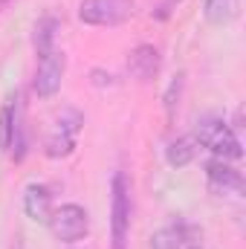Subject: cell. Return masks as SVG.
<instances>
[{
	"label": "cell",
	"instance_id": "12",
	"mask_svg": "<svg viewBox=\"0 0 246 249\" xmlns=\"http://www.w3.org/2000/svg\"><path fill=\"white\" fill-rule=\"evenodd\" d=\"M197 151H200V142H197L194 136H177V139L168 142V148H165V162H168L171 168H185V165L194 162Z\"/></svg>",
	"mask_w": 246,
	"mask_h": 249
},
{
	"label": "cell",
	"instance_id": "15",
	"mask_svg": "<svg viewBox=\"0 0 246 249\" xmlns=\"http://www.w3.org/2000/svg\"><path fill=\"white\" fill-rule=\"evenodd\" d=\"M180 93H183V75H174V81L168 84V93H165V116H168V122H174V113L180 107Z\"/></svg>",
	"mask_w": 246,
	"mask_h": 249
},
{
	"label": "cell",
	"instance_id": "11",
	"mask_svg": "<svg viewBox=\"0 0 246 249\" xmlns=\"http://www.w3.org/2000/svg\"><path fill=\"white\" fill-rule=\"evenodd\" d=\"M58 29H61V20H58L55 15H44V18L38 20V26H35V55H38V58H44V55H50L53 50H58V47H55Z\"/></svg>",
	"mask_w": 246,
	"mask_h": 249
},
{
	"label": "cell",
	"instance_id": "17",
	"mask_svg": "<svg viewBox=\"0 0 246 249\" xmlns=\"http://www.w3.org/2000/svg\"><path fill=\"white\" fill-rule=\"evenodd\" d=\"M12 249H26V247H23V241H20V238H18V241H15V244H12Z\"/></svg>",
	"mask_w": 246,
	"mask_h": 249
},
{
	"label": "cell",
	"instance_id": "13",
	"mask_svg": "<svg viewBox=\"0 0 246 249\" xmlns=\"http://www.w3.org/2000/svg\"><path fill=\"white\" fill-rule=\"evenodd\" d=\"M241 12V0H206L203 3V18L211 26H226L238 18Z\"/></svg>",
	"mask_w": 246,
	"mask_h": 249
},
{
	"label": "cell",
	"instance_id": "14",
	"mask_svg": "<svg viewBox=\"0 0 246 249\" xmlns=\"http://www.w3.org/2000/svg\"><path fill=\"white\" fill-rule=\"evenodd\" d=\"M154 249H185V229L183 226H165L154 235Z\"/></svg>",
	"mask_w": 246,
	"mask_h": 249
},
{
	"label": "cell",
	"instance_id": "7",
	"mask_svg": "<svg viewBox=\"0 0 246 249\" xmlns=\"http://www.w3.org/2000/svg\"><path fill=\"white\" fill-rule=\"evenodd\" d=\"M64 72H67V55L61 50H53L50 55L38 58V70H35V93L41 99H53L61 90Z\"/></svg>",
	"mask_w": 246,
	"mask_h": 249
},
{
	"label": "cell",
	"instance_id": "10",
	"mask_svg": "<svg viewBox=\"0 0 246 249\" xmlns=\"http://www.w3.org/2000/svg\"><path fill=\"white\" fill-rule=\"evenodd\" d=\"M23 212H26L29 220L47 223L50 214H53V194H50V188L41 186V183H29L23 188Z\"/></svg>",
	"mask_w": 246,
	"mask_h": 249
},
{
	"label": "cell",
	"instance_id": "18",
	"mask_svg": "<svg viewBox=\"0 0 246 249\" xmlns=\"http://www.w3.org/2000/svg\"><path fill=\"white\" fill-rule=\"evenodd\" d=\"M6 3H9V0H0V9H3V6H6Z\"/></svg>",
	"mask_w": 246,
	"mask_h": 249
},
{
	"label": "cell",
	"instance_id": "3",
	"mask_svg": "<svg viewBox=\"0 0 246 249\" xmlns=\"http://www.w3.org/2000/svg\"><path fill=\"white\" fill-rule=\"evenodd\" d=\"M130 238V183L122 171L110 183V249H127Z\"/></svg>",
	"mask_w": 246,
	"mask_h": 249
},
{
	"label": "cell",
	"instance_id": "5",
	"mask_svg": "<svg viewBox=\"0 0 246 249\" xmlns=\"http://www.w3.org/2000/svg\"><path fill=\"white\" fill-rule=\"evenodd\" d=\"M47 223H50V232L55 235V241H61V244H75V241L87 238V232H90V214L78 203H64L61 209H53Z\"/></svg>",
	"mask_w": 246,
	"mask_h": 249
},
{
	"label": "cell",
	"instance_id": "16",
	"mask_svg": "<svg viewBox=\"0 0 246 249\" xmlns=\"http://www.w3.org/2000/svg\"><path fill=\"white\" fill-rule=\"evenodd\" d=\"M177 3H180V0H162V3H159V9L154 12V18H159V20H165V18H168V15L174 12V6H177Z\"/></svg>",
	"mask_w": 246,
	"mask_h": 249
},
{
	"label": "cell",
	"instance_id": "8",
	"mask_svg": "<svg viewBox=\"0 0 246 249\" xmlns=\"http://www.w3.org/2000/svg\"><path fill=\"white\" fill-rule=\"evenodd\" d=\"M206 180L214 194H235V197L244 194V174L232 168L226 160H211L206 165Z\"/></svg>",
	"mask_w": 246,
	"mask_h": 249
},
{
	"label": "cell",
	"instance_id": "1",
	"mask_svg": "<svg viewBox=\"0 0 246 249\" xmlns=\"http://www.w3.org/2000/svg\"><path fill=\"white\" fill-rule=\"evenodd\" d=\"M84 127V116L75 107H64L55 116V122L50 127L47 139H44V154L50 160H64L78 148V133Z\"/></svg>",
	"mask_w": 246,
	"mask_h": 249
},
{
	"label": "cell",
	"instance_id": "6",
	"mask_svg": "<svg viewBox=\"0 0 246 249\" xmlns=\"http://www.w3.org/2000/svg\"><path fill=\"white\" fill-rule=\"evenodd\" d=\"M0 148L9 151L15 160H23L26 154V136H23V107L20 99L15 96L3 110H0Z\"/></svg>",
	"mask_w": 246,
	"mask_h": 249
},
{
	"label": "cell",
	"instance_id": "19",
	"mask_svg": "<svg viewBox=\"0 0 246 249\" xmlns=\"http://www.w3.org/2000/svg\"><path fill=\"white\" fill-rule=\"evenodd\" d=\"M185 249H200V247H185Z\"/></svg>",
	"mask_w": 246,
	"mask_h": 249
},
{
	"label": "cell",
	"instance_id": "4",
	"mask_svg": "<svg viewBox=\"0 0 246 249\" xmlns=\"http://www.w3.org/2000/svg\"><path fill=\"white\" fill-rule=\"evenodd\" d=\"M133 18V0H81L78 20L87 26H122L124 20Z\"/></svg>",
	"mask_w": 246,
	"mask_h": 249
},
{
	"label": "cell",
	"instance_id": "2",
	"mask_svg": "<svg viewBox=\"0 0 246 249\" xmlns=\"http://www.w3.org/2000/svg\"><path fill=\"white\" fill-rule=\"evenodd\" d=\"M191 136L203 148H209L217 160H241L244 157L238 133L232 130V124H226L223 119H203V122H197Z\"/></svg>",
	"mask_w": 246,
	"mask_h": 249
},
{
	"label": "cell",
	"instance_id": "9",
	"mask_svg": "<svg viewBox=\"0 0 246 249\" xmlns=\"http://www.w3.org/2000/svg\"><path fill=\"white\" fill-rule=\"evenodd\" d=\"M159 67H162V55H159V50H157L154 44H139V47L127 55V72H130L136 81H142V84L154 81L157 72H159Z\"/></svg>",
	"mask_w": 246,
	"mask_h": 249
}]
</instances>
